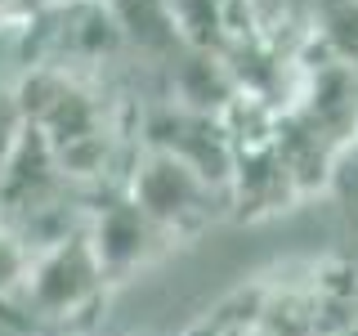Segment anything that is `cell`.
Masks as SVG:
<instances>
[{
  "label": "cell",
  "instance_id": "cell-2",
  "mask_svg": "<svg viewBox=\"0 0 358 336\" xmlns=\"http://www.w3.org/2000/svg\"><path fill=\"white\" fill-rule=\"evenodd\" d=\"M126 197L148 216L162 233L171 238H184V233H197L210 216H220L229 206V193L210 188L193 166H184L171 153H157L148 148L134 162Z\"/></svg>",
  "mask_w": 358,
  "mask_h": 336
},
{
  "label": "cell",
  "instance_id": "cell-3",
  "mask_svg": "<svg viewBox=\"0 0 358 336\" xmlns=\"http://www.w3.org/2000/svg\"><path fill=\"white\" fill-rule=\"evenodd\" d=\"M81 233H85V242H90V255H94L99 274H103L108 283H121V278L139 274L143 265H152L157 255L175 242L171 233L157 229V224L143 216L126 193L108 197L103 206L90 211Z\"/></svg>",
  "mask_w": 358,
  "mask_h": 336
},
{
  "label": "cell",
  "instance_id": "cell-8",
  "mask_svg": "<svg viewBox=\"0 0 358 336\" xmlns=\"http://www.w3.org/2000/svg\"><path fill=\"white\" fill-rule=\"evenodd\" d=\"M171 90L179 108L201 112V117H220L238 99V81H233L229 63L210 50H193V45H184L179 59H171Z\"/></svg>",
  "mask_w": 358,
  "mask_h": 336
},
{
  "label": "cell",
  "instance_id": "cell-11",
  "mask_svg": "<svg viewBox=\"0 0 358 336\" xmlns=\"http://www.w3.org/2000/svg\"><path fill=\"white\" fill-rule=\"evenodd\" d=\"M327 188L341 197V211H345V220H350V229H358V144L350 153L336 157V171H331Z\"/></svg>",
  "mask_w": 358,
  "mask_h": 336
},
{
  "label": "cell",
  "instance_id": "cell-13",
  "mask_svg": "<svg viewBox=\"0 0 358 336\" xmlns=\"http://www.w3.org/2000/svg\"><path fill=\"white\" fill-rule=\"evenodd\" d=\"M18 5H22V0H0V18H5L9 9H18Z\"/></svg>",
  "mask_w": 358,
  "mask_h": 336
},
{
  "label": "cell",
  "instance_id": "cell-9",
  "mask_svg": "<svg viewBox=\"0 0 358 336\" xmlns=\"http://www.w3.org/2000/svg\"><path fill=\"white\" fill-rule=\"evenodd\" d=\"M309 36L336 63L358 67V0H309Z\"/></svg>",
  "mask_w": 358,
  "mask_h": 336
},
{
  "label": "cell",
  "instance_id": "cell-6",
  "mask_svg": "<svg viewBox=\"0 0 358 336\" xmlns=\"http://www.w3.org/2000/svg\"><path fill=\"white\" fill-rule=\"evenodd\" d=\"M268 148L278 153V162L287 166L291 184H296V193L305 197L313 188H327L331 184V171H336V153L327 139L318 134L313 121H305L296 108H282L273 112V130H268Z\"/></svg>",
  "mask_w": 358,
  "mask_h": 336
},
{
  "label": "cell",
  "instance_id": "cell-14",
  "mask_svg": "<svg viewBox=\"0 0 358 336\" xmlns=\"http://www.w3.org/2000/svg\"><path fill=\"white\" fill-rule=\"evenodd\" d=\"M341 336H358V318H354V323H350V328H345Z\"/></svg>",
  "mask_w": 358,
  "mask_h": 336
},
{
  "label": "cell",
  "instance_id": "cell-15",
  "mask_svg": "<svg viewBox=\"0 0 358 336\" xmlns=\"http://www.w3.org/2000/svg\"><path fill=\"white\" fill-rule=\"evenodd\" d=\"M238 336H264V332H260V328H251V332H238Z\"/></svg>",
  "mask_w": 358,
  "mask_h": 336
},
{
  "label": "cell",
  "instance_id": "cell-12",
  "mask_svg": "<svg viewBox=\"0 0 358 336\" xmlns=\"http://www.w3.org/2000/svg\"><path fill=\"white\" fill-rule=\"evenodd\" d=\"M22 130H27V121H22V112H18V99L9 94V90H0V171H5L9 153L18 148Z\"/></svg>",
  "mask_w": 358,
  "mask_h": 336
},
{
  "label": "cell",
  "instance_id": "cell-4",
  "mask_svg": "<svg viewBox=\"0 0 358 336\" xmlns=\"http://www.w3.org/2000/svg\"><path fill=\"white\" fill-rule=\"evenodd\" d=\"M148 148L179 157V162L193 166L210 188L229 193L233 144H229V134H224L220 117H201V112H188V108L171 104L148 121Z\"/></svg>",
  "mask_w": 358,
  "mask_h": 336
},
{
  "label": "cell",
  "instance_id": "cell-10",
  "mask_svg": "<svg viewBox=\"0 0 358 336\" xmlns=\"http://www.w3.org/2000/svg\"><path fill=\"white\" fill-rule=\"evenodd\" d=\"M31 255L36 251L0 220V300H9L22 287V278H27V269H31Z\"/></svg>",
  "mask_w": 358,
  "mask_h": 336
},
{
  "label": "cell",
  "instance_id": "cell-1",
  "mask_svg": "<svg viewBox=\"0 0 358 336\" xmlns=\"http://www.w3.org/2000/svg\"><path fill=\"white\" fill-rule=\"evenodd\" d=\"M103 287H108V278L99 274L85 233L76 229L63 242L31 255L27 278H22V287L5 305H18L31 323L67 328V323H81L103 305Z\"/></svg>",
  "mask_w": 358,
  "mask_h": 336
},
{
  "label": "cell",
  "instance_id": "cell-5",
  "mask_svg": "<svg viewBox=\"0 0 358 336\" xmlns=\"http://www.w3.org/2000/svg\"><path fill=\"white\" fill-rule=\"evenodd\" d=\"M291 108L305 121H313L336 153H350L358 144V67L331 59L300 72V90Z\"/></svg>",
  "mask_w": 358,
  "mask_h": 336
},
{
  "label": "cell",
  "instance_id": "cell-7",
  "mask_svg": "<svg viewBox=\"0 0 358 336\" xmlns=\"http://www.w3.org/2000/svg\"><path fill=\"white\" fill-rule=\"evenodd\" d=\"M296 184H291L287 166L268 144L233 153V175H229V206L242 216H268V211H287L296 202Z\"/></svg>",
  "mask_w": 358,
  "mask_h": 336
}]
</instances>
